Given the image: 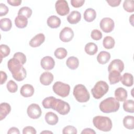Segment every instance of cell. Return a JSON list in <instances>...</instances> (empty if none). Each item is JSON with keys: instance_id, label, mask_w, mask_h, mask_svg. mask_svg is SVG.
Listing matches in <instances>:
<instances>
[{"instance_id": "6da1fadb", "label": "cell", "mask_w": 134, "mask_h": 134, "mask_svg": "<svg viewBox=\"0 0 134 134\" xmlns=\"http://www.w3.org/2000/svg\"><path fill=\"white\" fill-rule=\"evenodd\" d=\"M23 65L14 58L10 59L7 62L8 69L12 74L13 78L17 81H21L26 77V70Z\"/></svg>"}, {"instance_id": "7a4b0ae2", "label": "cell", "mask_w": 134, "mask_h": 134, "mask_svg": "<svg viewBox=\"0 0 134 134\" xmlns=\"http://www.w3.org/2000/svg\"><path fill=\"white\" fill-rule=\"evenodd\" d=\"M119 102L113 97L104 99L100 102L99 106L100 110L104 113L116 112L119 109Z\"/></svg>"}, {"instance_id": "3957f363", "label": "cell", "mask_w": 134, "mask_h": 134, "mask_svg": "<svg viewBox=\"0 0 134 134\" xmlns=\"http://www.w3.org/2000/svg\"><path fill=\"white\" fill-rule=\"evenodd\" d=\"M93 123L95 128L102 131H109L112 128L111 120L108 117L97 116L93 118Z\"/></svg>"}, {"instance_id": "277c9868", "label": "cell", "mask_w": 134, "mask_h": 134, "mask_svg": "<svg viewBox=\"0 0 134 134\" xmlns=\"http://www.w3.org/2000/svg\"><path fill=\"white\" fill-rule=\"evenodd\" d=\"M73 95L76 100L80 103H85L89 100L90 95L86 87L83 84L75 85L73 89Z\"/></svg>"}, {"instance_id": "5b68a950", "label": "cell", "mask_w": 134, "mask_h": 134, "mask_svg": "<svg viewBox=\"0 0 134 134\" xmlns=\"http://www.w3.org/2000/svg\"><path fill=\"white\" fill-rule=\"evenodd\" d=\"M108 90L109 86L106 82L99 81L91 90V93L93 97L98 99L105 95L108 92Z\"/></svg>"}, {"instance_id": "8992f818", "label": "cell", "mask_w": 134, "mask_h": 134, "mask_svg": "<svg viewBox=\"0 0 134 134\" xmlns=\"http://www.w3.org/2000/svg\"><path fill=\"white\" fill-rule=\"evenodd\" d=\"M51 108L62 115H67L70 111V106L69 103L55 97L52 100Z\"/></svg>"}, {"instance_id": "52a82bcc", "label": "cell", "mask_w": 134, "mask_h": 134, "mask_svg": "<svg viewBox=\"0 0 134 134\" xmlns=\"http://www.w3.org/2000/svg\"><path fill=\"white\" fill-rule=\"evenodd\" d=\"M52 90L58 96L62 97H66L69 95L70 86L62 82L57 81L53 85Z\"/></svg>"}, {"instance_id": "ba28073f", "label": "cell", "mask_w": 134, "mask_h": 134, "mask_svg": "<svg viewBox=\"0 0 134 134\" xmlns=\"http://www.w3.org/2000/svg\"><path fill=\"white\" fill-rule=\"evenodd\" d=\"M55 8L57 14L60 16H65L70 12L68 3L65 0L57 1L55 4Z\"/></svg>"}, {"instance_id": "9c48e42d", "label": "cell", "mask_w": 134, "mask_h": 134, "mask_svg": "<svg viewBox=\"0 0 134 134\" xmlns=\"http://www.w3.org/2000/svg\"><path fill=\"white\" fill-rule=\"evenodd\" d=\"M99 26L103 31L106 33H109L111 32L114 29L115 23L111 18L105 17L100 20Z\"/></svg>"}, {"instance_id": "30bf717a", "label": "cell", "mask_w": 134, "mask_h": 134, "mask_svg": "<svg viewBox=\"0 0 134 134\" xmlns=\"http://www.w3.org/2000/svg\"><path fill=\"white\" fill-rule=\"evenodd\" d=\"M28 116L31 119H38L41 115V109L40 107L37 104L32 103L29 105L27 109Z\"/></svg>"}, {"instance_id": "8fae6325", "label": "cell", "mask_w": 134, "mask_h": 134, "mask_svg": "<svg viewBox=\"0 0 134 134\" xmlns=\"http://www.w3.org/2000/svg\"><path fill=\"white\" fill-rule=\"evenodd\" d=\"M74 37V32L73 30L68 27L63 28L59 34L60 39L64 42H68L72 40Z\"/></svg>"}, {"instance_id": "7c38bea8", "label": "cell", "mask_w": 134, "mask_h": 134, "mask_svg": "<svg viewBox=\"0 0 134 134\" xmlns=\"http://www.w3.org/2000/svg\"><path fill=\"white\" fill-rule=\"evenodd\" d=\"M40 65L42 69L45 70H50L53 69L55 65V61L53 58L50 56H46L41 59Z\"/></svg>"}, {"instance_id": "4fadbf2b", "label": "cell", "mask_w": 134, "mask_h": 134, "mask_svg": "<svg viewBox=\"0 0 134 134\" xmlns=\"http://www.w3.org/2000/svg\"><path fill=\"white\" fill-rule=\"evenodd\" d=\"M124 69V63L120 59H115L111 61L108 67V71L110 72L113 70H116L120 73L122 72Z\"/></svg>"}, {"instance_id": "5bb4252c", "label": "cell", "mask_w": 134, "mask_h": 134, "mask_svg": "<svg viewBox=\"0 0 134 134\" xmlns=\"http://www.w3.org/2000/svg\"><path fill=\"white\" fill-rule=\"evenodd\" d=\"M45 40V36L43 34L40 33L34 37L29 41V45L32 48L39 47Z\"/></svg>"}, {"instance_id": "9a60e30c", "label": "cell", "mask_w": 134, "mask_h": 134, "mask_svg": "<svg viewBox=\"0 0 134 134\" xmlns=\"http://www.w3.org/2000/svg\"><path fill=\"white\" fill-rule=\"evenodd\" d=\"M34 88L30 84L23 85L20 90V94L24 97H29L32 96L34 94Z\"/></svg>"}, {"instance_id": "2e32d148", "label": "cell", "mask_w": 134, "mask_h": 134, "mask_svg": "<svg viewBox=\"0 0 134 134\" xmlns=\"http://www.w3.org/2000/svg\"><path fill=\"white\" fill-rule=\"evenodd\" d=\"M53 74L49 72L42 73L40 76V82L43 85H49L53 80Z\"/></svg>"}, {"instance_id": "e0dca14e", "label": "cell", "mask_w": 134, "mask_h": 134, "mask_svg": "<svg viewBox=\"0 0 134 134\" xmlns=\"http://www.w3.org/2000/svg\"><path fill=\"white\" fill-rule=\"evenodd\" d=\"M115 99L118 102H124L128 96L127 91L122 87H118L115 91Z\"/></svg>"}, {"instance_id": "ac0fdd59", "label": "cell", "mask_w": 134, "mask_h": 134, "mask_svg": "<svg viewBox=\"0 0 134 134\" xmlns=\"http://www.w3.org/2000/svg\"><path fill=\"white\" fill-rule=\"evenodd\" d=\"M81 19V13L76 10L72 11L67 17L68 21L71 24H76L78 23Z\"/></svg>"}, {"instance_id": "d6986e66", "label": "cell", "mask_w": 134, "mask_h": 134, "mask_svg": "<svg viewBox=\"0 0 134 134\" xmlns=\"http://www.w3.org/2000/svg\"><path fill=\"white\" fill-rule=\"evenodd\" d=\"M61 19L55 15H52L47 19V23L48 26L51 28H57L61 25Z\"/></svg>"}, {"instance_id": "ffe728a7", "label": "cell", "mask_w": 134, "mask_h": 134, "mask_svg": "<svg viewBox=\"0 0 134 134\" xmlns=\"http://www.w3.org/2000/svg\"><path fill=\"white\" fill-rule=\"evenodd\" d=\"M11 107L8 103H2L0 105V120H2L9 114Z\"/></svg>"}, {"instance_id": "44dd1931", "label": "cell", "mask_w": 134, "mask_h": 134, "mask_svg": "<svg viewBox=\"0 0 134 134\" xmlns=\"http://www.w3.org/2000/svg\"><path fill=\"white\" fill-rule=\"evenodd\" d=\"M120 73L116 70H113L109 72L108 79L110 84H115L120 81L121 80Z\"/></svg>"}, {"instance_id": "7402d4cb", "label": "cell", "mask_w": 134, "mask_h": 134, "mask_svg": "<svg viewBox=\"0 0 134 134\" xmlns=\"http://www.w3.org/2000/svg\"><path fill=\"white\" fill-rule=\"evenodd\" d=\"M120 81L124 85L130 87L133 84V75L129 73H125L121 76Z\"/></svg>"}, {"instance_id": "603a6c76", "label": "cell", "mask_w": 134, "mask_h": 134, "mask_svg": "<svg viewBox=\"0 0 134 134\" xmlns=\"http://www.w3.org/2000/svg\"><path fill=\"white\" fill-rule=\"evenodd\" d=\"M44 119L46 122L50 125H56L59 120L58 116L54 113L51 111L46 113L45 115Z\"/></svg>"}, {"instance_id": "cb8c5ba5", "label": "cell", "mask_w": 134, "mask_h": 134, "mask_svg": "<svg viewBox=\"0 0 134 134\" xmlns=\"http://www.w3.org/2000/svg\"><path fill=\"white\" fill-rule=\"evenodd\" d=\"M110 59V54L105 51H102L100 52L97 57V62L101 64H105L107 63Z\"/></svg>"}, {"instance_id": "d4e9b609", "label": "cell", "mask_w": 134, "mask_h": 134, "mask_svg": "<svg viewBox=\"0 0 134 134\" xmlns=\"http://www.w3.org/2000/svg\"><path fill=\"white\" fill-rule=\"evenodd\" d=\"M96 17V11L91 8L86 9L84 13V19L87 22L93 21Z\"/></svg>"}, {"instance_id": "484cf974", "label": "cell", "mask_w": 134, "mask_h": 134, "mask_svg": "<svg viewBox=\"0 0 134 134\" xmlns=\"http://www.w3.org/2000/svg\"><path fill=\"white\" fill-rule=\"evenodd\" d=\"M15 24L18 28H24L28 24V18L22 15H17L15 19Z\"/></svg>"}, {"instance_id": "4316f807", "label": "cell", "mask_w": 134, "mask_h": 134, "mask_svg": "<svg viewBox=\"0 0 134 134\" xmlns=\"http://www.w3.org/2000/svg\"><path fill=\"white\" fill-rule=\"evenodd\" d=\"M66 65L71 70L76 69L79 65V59L75 57H70L66 61Z\"/></svg>"}, {"instance_id": "83f0119b", "label": "cell", "mask_w": 134, "mask_h": 134, "mask_svg": "<svg viewBox=\"0 0 134 134\" xmlns=\"http://www.w3.org/2000/svg\"><path fill=\"white\" fill-rule=\"evenodd\" d=\"M84 50L88 55H93L97 52L98 47L95 43L93 42H88L86 44Z\"/></svg>"}, {"instance_id": "f1b7e54d", "label": "cell", "mask_w": 134, "mask_h": 134, "mask_svg": "<svg viewBox=\"0 0 134 134\" xmlns=\"http://www.w3.org/2000/svg\"><path fill=\"white\" fill-rule=\"evenodd\" d=\"M12 26V21L9 18H4L0 20V27L2 30L4 31H8L10 30Z\"/></svg>"}, {"instance_id": "f546056e", "label": "cell", "mask_w": 134, "mask_h": 134, "mask_svg": "<svg viewBox=\"0 0 134 134\" xmlns=\"http://www.w3.org/2000/svg\"><path fill=\"white\" fill-rule=\"evenodd\" d=\"M123 125L128 129H134V117L132 116H126L123 119Z\"/></svg>"}, {"instance_id": "4dcf8cb0", "label": "cell", "mask_w": 134, "mask_h": 134, "mask_svg": "<svg viewBox=\"0 0 134 134\" xmlns=\"http://www.w3.org/2000/svg\"><path fill=\"white\" fill-rule=\"evenodd\" d=\"M115 41L114 39L111 36H106L103 41V44L105 48L110 49L114 47Z\"/></svg>"}, {"instance_id": "1f68e13d", "label": "cell", "mask_w": 134, "mask_h": 134, "mask_svg": "<svg viewBox=\"0 0 134 134\" xmlns=\"http://www.w3.org/2000/svg\"><path fill=\"white\" fill-rule=\"evenodd\" d=\"M124 110L128 113H133L134 112V102L132 99H128L124 101L123 104Z\"/></svg>"}, {"instance_id": "d6a6232c", "label": "cell", "mask_w": 134, "mask_h": 134, "mask_svg": "<svg viewBox=\"0 0 134 134\" xmlns=\"http://www.w3.org/2000/svg\"><path fill=\"white\" fill-rule=\"evenodd\" d=\"M55 57L60 60L63 59L66 57L68 54L67 50L62 47L57 48L54 52Z\"/></svg>"}, {"instance_id": "836d02e7", "label": "cell", "mask_w": 134, "mask_h": 134, "mask_svg": "<svg viewBox=\"0 0 134 134\" xmlns=\"http://www.w3.org/2000/svg\"><path fill=\"white\" fill-rule=\"evenodd\" d=\"M32 13V12L30 8L27 6H24L21 7L19 9L18 12V15H22L28 18L31 17Z\"/></svg>"}, {"instance_id": "e575fe53", "label": "cell", "mask_w": 134, "mask_h": 134, "mask_svg": "<svg viewBox=\"0 0 134 134\" xmlns=\"http://www.w3.org/2000/svg\"><path fill=\"white\" fill-rule=\"evenodd\" d=\"M123 8L128 13L134 12V1L132 0H126L123 3Z\"/></svg>"}, {"instance_id": "d590c367", "label": "cell", "mask_w": 134, "mask_h": 134, "mask_svg": "<svg viewBox=\"0 0 134 134\" xmlns=\"http://www.w3.org/2000/svg\"><path fill=\"white\" fill-rule=\"evenodd\" d=\"M10 52V50L9 47L4 44H2L0 46V56H1V61L3 58H5L7 57Z\"/></svg>"}, {"instance_id": "8d00e7d4", "label": "cell", "mask_w": 134, "mask_h": 134, "mask_svg": "<svg viewBox=\"0 0 134 134\" xmlns=\"http://www.w3.org/2000/svg\"><path fill=\"white\" fill-rule=\"evenodd\" d=\"M6 87L7 88V90L12 93H14L17 92L18 90V85L13 80H10L8 82L6 85Z\"/></svg>"}, {"instance_id": "74e56055", "label": "cell", "mask_w": 134, "mask_h": 134, "mask_svg": "<svg viewBox=\"0 0 134 134\" xmlns=\"http://www.w3.org/2000/svg\"><path fill=\"white\" fill-rule=\"evenodd\" d=\"M13 58L17 59L22 65H24L25 64L26 62V57L25 54H24L23 53L20 52H16L14 55Z\"/></svg>"}, {"instance_id": "f35d334b", "label": "cell", "mask_w": 134, "mask_h": 134, "mask_svg": "<svg viewBox=\"0 0 134 134\" xmlns=\"http://www.w3.org/2000/svg\"><path fill=\"white\" fill-rule=\"evenodd\" d=\"M91 38L95 40H99L103 37L102 33L97 29H94L92 31L91 34Z\"/></svg>"}, {"instance_id": "ab89813d", "label": "cell", "mask_w": 134, "mask_h": 134, "mask_svg": "<svg viewBox=\"0 0 134 134\" xmlns=\"http://www.w3.org/2000/svg\"><path fill=\"white\" fill-rule=\"evenodd\" d=\"M54 98V97L53 96H50L45 98L42 102L43 107L46 109L51 108V105Z\"/></svg>"}, {"instance_id": "60d3db41", "label": "cell", "mask_w": 134, "mask_h": 134, "mask_svg": "<svg viewBox=\"0 0 134 134\" xmlns=\"http://www.w3.org/2000/svg\"><path fill=\"white\" fill-rule=\"evenodd\" d=\"M77 132V129L75 127L72 126H67L65 127L63 130L62 133L64 134H67V133H73V134H76Z\"/></svg>"}, {"instance_id": "b9f144b4", "label": "cell", "mask_w": 134, "mask_h": 134, "mask_svg": "<svg viewBox=\"0 0 134 134\" xmlns=\"http://www.w3.org/2000/svg\"><path fill=\"white\" fill-rule=\"evenodd\" d=\"M23 134H36V130L33 127L27 126L23 129Z\"/></svg>"}, {"instance_id": "7bdbcfd3", "label": "cell", "mask_w": 134, "mask_h": 134, "mask_svg": "<svg viewBox=\"0 0 134 134\" xmlns=\"http://www.w3.org/2000/svg\"><path fill=\"white\" fill-rule=\"evenodd\" d=\"M85 3L84 0H71V4L75 8H79L83 6Z\"/></svg>"}, {"instance_id": "ee69618b", "label": "cell", "mask_w": 134, "mask_h": 134, "mask_svg": "<svg viewBox=\"0 0 134 134\" xmlns=\"http://www.w3.org/2000/svg\"><path fill=\"white\" fill-rule=\"evenodd\" d=\"M8 8L3 3L0 4V16L6 15L8 12Z\"/></svg>"}, {"instance_id": "f6af8a7d", "label": "cell", "mask_w": 134, "mask_h": 134, "mask_svg": "<svg viewBox=\"0 0 134 134\" xmlns=\"http://www.w3.org/2000/svg\"><path fill=\"white\" fill-rule=\"evenodd\" d=\"M106 2L111 7H117L120 5L121 0H109L106 1Z\"/></svg>"}, {"instance_id": "bcb514c9", "label": "cell", "mask_w": 134, "mask_h": 134, "mask_svg": "<svg viewBox=\"0 0 134 134\" xmlns=\"http://www.w3.org/2000/svg\"><path fill=\"white\" fill-rule=\"evenodd\" d=\"M7 2L10 5L13 6H19L21 3V0H7Z\"/></svg>"}, {"instance_id": "7dc6e473", "label": "cell", "mask_w": 134, "mask_h": 134, "mask_svg": "<svg viewBox=\"0 0 134 134\" xmlns=\"http://www.w3.org/2000/svg\"><path fill=\"white\" fill-rule=\"evenodd\" d=\"M7 75L6 73L3 71H1V84H3L7 80Z\"/></svg>"}, {"instance_id": "c3c4849f", "label": "cell", "mask_w": 134, "mask_h": 134, "mask_svg": "<svg viewBox=\"0 0 134 134\" xmlns=\"http://www.w3.org/2000/svg\"><path fill=\"white\" fill-rule=\"evenodd\" d=\"M87 133H90V134H95L96 132L91 128H85L82 130L81 132V134H87Z\"/></svg>"}, {"instance_id": "681fc988", "label": "cell", "mask_w": 134, "mask_h": 134, "mask_svg": "<svg viewBox=\"0 0 134 134\" xmlns=\"http://www.w3.org/2000/svg\"><path fill=\"white\" fill-rule=\"evenodd\" d=\"M8 134H12V133H16V134H19L20 131L19 129L16 127H11L7 132Z\"/></svg>"}, {"instance_id": "f907efd6", "label": "cell", "mask_w": 134, "mask_h": 134, "mask_svg": "<svg viewBox=\"0 0 134 134\" xmlns=\"http://www.w3.org/2000/svg\"><path fill=\"white\" fill-rule=\"evenodd\" d=\"M133 16H134V15L132 14V15H131V16L129 18V22H130V23L131 24V25L132 26H133Z\"/></svg>"}, {"instance_id": "816d5d0a", "label": "cell", "mask_w": 134, "mask_h": 134, "mask_svg": "<svg viewBox=\"0 0 134 134\" xmlns=\"http://www.w3.org/2000/svg\"><path fill=\"white\" fill-rule=\"evenodd\" d=\"M40 133L41 134H42V133H52V134L53 132L50 131H43L41 132Z\"/></svg>"}]
</instances>
